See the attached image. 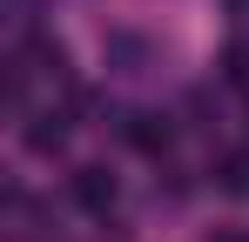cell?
Wrapping results in <instances>:
<instances>
[{
    "mask_svg": "<svg viewBox=\"0 0 249 242\" xmlns=\"http://www.w3.org/2000/svg\"><path fill=\"white\" fill-rule=\"evenodd\" d=\"M115 121H122V141L135 155H168L175 148V121L168 115H115Z\"/></svg>",
    "mask_w": 249,
    "mask_h": 242,
    "instance_id": "obj_1",
    "label": "cell"
},
{
    "mask_svg": "<svg viewBox=\"0 0 249 242\" xmlns=\"http://www.w3.org/2000/svg\"><path fill=\"white\" fill-rule=\"evenodd\" d=\"M68 195L81 202L88 215H108V208H115V175H108L101 161H81V168L68 175Z\"/></svg>",
    "mask_w": 249,
    "mask_h": 242,
    "instance_id": "obj_2",
    "label": "cell"
},
{
    "mask_svg": "<svg viewBox=\"0 0 249 242\" xmlns=\"http://www.w3.org/2000/svg\"><path fill=\"white\" fill-rule=\"evenodd\" d=\"M148 61H155L148 34H135V27H115V34H108V68H122V74H148Z\"/></svg>",
    "mask_w": 249,
    "mask_h": 242,
    "instance_id": "obj_3",
    "label": "cell"
},
{
    "mask_svg": "<svg viewBox=\"0 0 249 242\" xmlns=\"http://www.w3.org/2000/svg\"><path fill=\"white\" fill-rule=\"evenodd\" d=\"M61 141H68V115H54V108L27 115V148H34V155H54Z\"/></svg>",
    "mask_w": 249,
    "mask_h": 242,
    "instance_id": "obj_4",
    "label": "cell"
},
{
    "mask_svg": "<svg viewBox=\"0 0 249 242\" xmlns=\"http://www.w3.org/2000/svg\"><path fill=\"white\" fill-rule=\"evenodd\" d=\"M215 189L222 195H249V155H222L215 161Z\"/></svg>",
    "mask_w": 249,
    "mask_h": 242,
    "instance_id": "obj_5",
    "label": "cell"
},
{
    "mask_svg": "<svg viewBox=\"0 0 249 242\" xmlns=\"http://www.w3.org/2000/svg\"><path fill=\"white\" fill-rule=\"evenodd\" d=\"M222 74H229V81H236V87L249 94V47H229V61H222Z\"/></svg>",
    "mask_w": 249,
    "mask_h": 242,
    "instance_id": "obj_6",
    "label": "cell"
},
{
    "mask_svg": "<svg viewBox=\"0 0 249 242\" xmlns=\"http://www.w3.org/2000/svg\"><path fill=\"white\" fill-rule=\"evenodd\" d=\"M243 7H249V0H243Z\"/></svg>",
    "mask_w": 249,
    "mask_h": 242,
    "instance_id": "obj_7",
    "label": "cell"
}]
</instances>
